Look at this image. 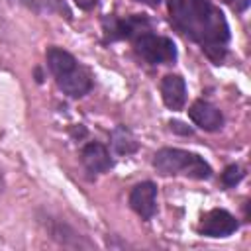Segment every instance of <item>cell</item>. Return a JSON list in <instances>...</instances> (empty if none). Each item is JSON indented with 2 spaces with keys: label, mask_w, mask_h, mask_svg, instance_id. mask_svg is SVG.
Instances as JSON below:
<instances>
[{
  "label": "cell",
  "mask_w": 251,
  "mask_h": 251,
  "mask_svg": "<svg viewBox=\"0 0 251 251\" xmlns=\"http://www.w3.org/2000/svg\"><path fill=\"white\" fill-rule=\"evenodd\" d=\"M171 24L196 41L210 61L220 65L229 41V25L212 0H169Z\"/></svg>",
  "instance_id": "6da1fadb"
},
{
  "label": "cell",
  "mask_w": 251,
  "mask_h": 251,
  "mask_svg": "<svg viewBox=\"0 0 251 251\" xmlns=\"http://www.w3.org/2000/svg\"><path fill=\"white\" fill-rule=\"evenodd\" d=\"M153 167L161 175H184L196 180H206L212 176V167L196 153L163 147L153 155Z\"/></svg>",
  "instance_id": "7a4b0ae2"
},
{
  "label": "cell",
  "mask_w": 251,
  "mask_h": 251,
  "mask_svg": "<svg viewBox=\"0 0 251 251\" xmlns=\"http://www.w3.org/2000/svg\"><path fill=\"white\" fill-rule=\"evenodd\" d=\"M131 41H133L135 53L151 65H167L176 59V47L169 37L155 35L153 31H145Z\"/></svg>",
  "instance_id": "3957f363"
},
{
  "label": "cell",
  "mask_w": 251,
  "mask_h": 251,
  "mask_svg": "<svg viewBox=\"0 0 251 251\" xmlns=\"http://www.w3.org/2000/svg\"><path fill=\"white\" fill-rule=\"evenodd\" d=\"M104 39L106 41H118V39H135L137 35L151 31V22L143 14H133L127 18H116L106 16L102 20Z\"/></svg>",
  "instance_id": "277c9868"
},
{
  "label": "cell",
  "mask_w": 251,
  "mask_h": 251,
  "mask_svg": "<svg viewBox=\"0 0 251 251\" xmlns=\"http://www.w3.org/2000/svg\"><path fill=\"white\" fill-rule=\"evenodd\" d=\"M239 229V222L233 214L222 208H214L198 224V233L206 237H227Z\"/></svg>",
  "instance_id": "5b68a950"
},
{
  "label": "cell",
  "mask_w": 251,
  "mask_h": 251,
  "mask_svg": "<svg viewBox=\"0 0 251 251\" xmlns=\"http://www.w3.org/2000/svg\"><path fill=\"white\" fill-rule=\"evenodd\" d=\"M131 210L145 222H149L157 212V186L151 180L137 182L129 192Z\"/></svg>",
  "instance_id": "8992f818"
},
{
  "label": "cell",
  "mask_w": 251,
  "mask_h": 251,
  "mask_svg": "<svg viewBox=\"0 0 251 251\" xmlns=\"http://www.w3.org/2000/svg\"><path fill=\"white\" fill-rule=\"evenodd\" d=\"M188 118L204 131H218L224 126L222 112L208 100H194L188 108Z\"/></svg>",
  "instance_id": "52a82bcc"
},
{
  "label": "cell",
  "mask_w": 251,
  "mask_h": 251,
  "mask_svg": "<svg viewBox=\"0 0 251 251\" xmlns=\"http://www.w3.org/2000/svg\"><path fill=\"white\" fill-rule=\"evenodd\" d=\"M55 82H57V86H59L67 96H71V98H82V96H86V94L90 92V88H92V78H90L88 71H86L84 67H80V65L75 67L71 73H67V75L55 78Z\"/></svg>",
  "instance_id": "ba28073f"
},
{
  "label": "cell",
  "mask_w": 251,
  "mask_h": 251,
  "mask_svg": "<svg viewBox=\"0 0 251 251\" xmlns=\"http://www.w3.org/2000/svg\"><path fill=\"white\" fill-rule=\"evenodd\" d=\"M80 161L84 165V169L88 173H94V175H100V173H106L112 169V157L108 153V149L98 143V141H92V143H86L80 151Z\"/></svg>",
  "instance_id": "9c48e42d"
},
{
  "label": "cell",
  "mask_w": 251,
  "mask_h": 251,
  "mask_svg": "<svg viewBox=\"0 0 251 251\" xmlns=\"http://www.w3.org/2000/svg\"><path fill=\"white\" fill-rule=\"evenodd\" d=\"M161 96L169 110H182L186 104V82L180 75H165L161 80Z\"/></svg>",
  "instance_id": "30bf717a"
},
{
  "label": "cell",
  "mask_w": 251,
  "mask_h": 251,
  "mask_svg": "<svg viewBox=\"0 0 251 251\" xmlns=\"http://www.w3.org/2000/svg\"><path fill=\"white\" fill-rule=\"evenodd\" d=\"M45 59H47V67L55 78H59V76L71 73L75 67H78V61L75 59V55H71L69 51H65L61 47H49L45 51Z\"/></svg>",
  "instance_id": "8fae6325"
},
{
  "label": "cell",
  "mask_w": 251,
  "mask_h": 251,
  "mask_svg": "<svg viewBox=\"0 0 251 251\" xmlns=\"http://www.w3.org/2000/svg\"><path fill=\"white\" fill-rule=\"evenodd\" d=\"M110 139H112V147H114V151L118 155H131V153H135L139 149V143H137L135 135L126 126L114 127L112 133H110Z\"/></svg>",
  "instance_id": "7c38bea8"
},
{
  "label": "cell",
  "mask_w": 251,
  "mask_h": 251,
  "mask_svg": "<svg viewBox=\"0 0 251 251\" xmlns=\"http://www.w3.org/2000/svg\"><path fill=\"white\" fill-rule=\"evenodd\" d=\"M243 176H245V173L241 171V167H237V165H227V167L224 169V173H222V184L227 186V188H233L235 184L241 182Z\"/></svg>",
  "instance_id": "4fadbf2b"
},
{
  "label": "cell",
  "mask_w": 251,
  "mask_h": 251,
  "mask_svg": "<svg viewBox=\"0 0 251 251\" xmlns=\"http://www.w3.org/2000/svg\"><path fill=\"white\" fill-rule=\"evenodd\" d=\"M169 126H171V129H173L175 133H180V135H192V127H188L186 124H182V122H178V120H171Z\"/></svg>",
  "instance_id": "5bb4252c"
},
{
  "label": "cell",
  "mask_w": 251,
  "mask_h": 251,
  "mask_svg": "<svg viewBox=\"0 0 251 251\" xmlns=\"http://www.w3.org/2000/svg\"><path fill=\"white\" fill-rule=\"evenodd\" d=\"M226 4L235 12H245L249 8V0H226Z\"/></svg>",
  "instance_id": "9a60e30c"
},
{
  "label": "cell",
  "mask_w": 251,
  "mask_h": 251,
  "mask_svg": "<svg viewBox=\"0 0 251 251\" xmlns=\"http://www.w3.org/2000/svg\"><path fill=\"white\" fill-rule=\"evenodd\" d=\"M80 10H92L94 6H96V2L98 0H73Z\"/></svg>",
  "instance_id": "2e32d148"
},
{
  "label": "cell",
  "mask_w": 251,
  "mask_h": 251,
  "mask_svg": "<svg viewBox=\"0 0 251 251\" xmlns=\"http://www.w3.org/2000/svg\"><path fill=\"white\" fill-rule=\"evenodd\" d=\"M137 2H143V4H147V6H151V8H157V6L161 4V0H137Z\"/></svg>",
  "instance_id": "e0dca14e"
}]
</instances>
